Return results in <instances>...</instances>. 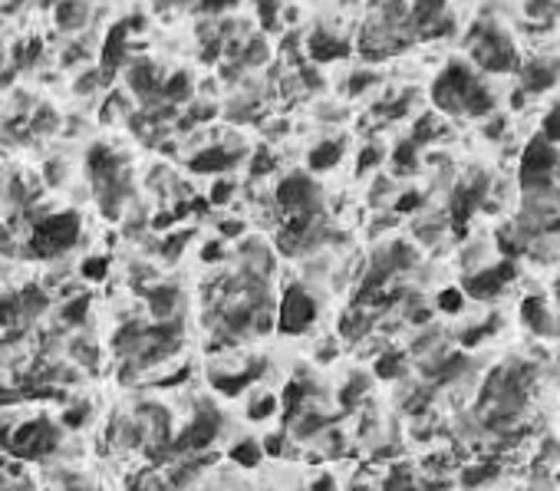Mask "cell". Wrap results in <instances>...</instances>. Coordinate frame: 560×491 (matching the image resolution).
Listing matches in <instances>:
<instances>
[{"instance_id": "cell-1", "label": "cell", "mask_w": 560, "mask_h": 491, "mask_svg": "<svg viewBox=\"0 0 560 491\" xmlns=\"http://www.w3.org/2000/svg\"><path fill=\"white\" fill-rule=\"evenodd\" d=\"M76 238H79V218L73 211H63V215H50L36 224L26 250L34 258H56V254L73 248Z\"/></svg>"}, {"instance_id": "cell-2", "label": "cell", "mask_w": 560, "mask_h": 491, "mask_svg": "<svg viewBox=\"0 0 560 491\" xmlns=\"http://www.w3.org/2000/svg\"><path fill=\"white\" fill-rule=\"evenodd\" d=\"M472 56H474V63L482 69H488V73H511V69H517L514 44H511L501 30H494V26H478V30H474Z\"/></svg>"}, {"instance_id": "cell-3", "label": "cell", "mask_w": 560, "mask_h": 491, "mask_svg": "<svg viewBox=\"0 0 560 491\" xmlns=\"http://www.w3.org/2000/svg\"><path fill=\"white\" fill-rule=\"evenodd\" d=\"M474 86H478V79L472 76V69L465 63H448L445 73L432 86V103L442 112H465L468 96L474 93Z\"/></svg>"}, {"instance_id": "cell-4", "label": "cell", "mask_w": 560, "mask_h": 491, "mask_svg": "<svg viewBox=\"0 0 560 491\" xmlns=\"http://www.w3.org/2000/svg\"><path fill=\"white\" fill-rule=\"evenodd\" d=\"M313 320H317V300H313L303 287H290V290L284 293V300H280V313H277L280 333L297 336V333H303V330H310Z\"/></svg>"}, {"instance_id": "cell-5", "label": "cell", "mask_w": 560, "mask_h": 491, "mask_svg": "<svg viewBox=\"0 0 560 491\" xmlns=\"http://www.w3.org/2000/svg\"><path fill=\"white\" fill-rule=\"evenodd\" d=\"M554 165H557V152H554L551 142L544 136L531 138L524 156H521V181H524V188H547Z\"/></svg>"}, {"instance_id": "cell-6", "label": "cell", "mask_w": 560, "mask_h": 491, "mask_svg": "<svg viewBox=\"0 0 560 491\" xmlns=\"http://www.w3.org/2000/svg\"><path fill=\"white\" fill-rule=\"evenodd\" d=\"M56 429L44 419H36V422H24L17 432H14V439H7V448L14 455L20 458H44L50 455L53 448H56Z\"/></svg>"}, {"instance_id": "cell-7", "label": "cell", "mask_w": 560, "mask_h": 491, "mask_svg": "<svg viewBox=\"0 0 560 491\" xmlns=\"http://www.w3.org/2000/svg\"><path fill=\"white\" fill-rule=\"evenodd\" d=\"M277 201L287 211H310V208H317V185L307 175L293 172L277 185Z\"/></svg>"}, {"instance_id": "cell-8", "label": "cell", "mask_w": 560, "mask_h": 491, "mask_svg": "<svg viewBox=\"0 0 560 491\" xmlns=\"http://www.w3.org/2000/svg\"><path fill=\"white\" fill-rule=\"evenodd\" d=\"M514 274H517V268L511 264V260H504V264H498V268H488V270H482V274L468 277L465 290L472 293V297H478V300H488V297H498L501 287L508 284Z\"/></svg>"}, {"instance_id": "cell-9", "label": "cell", "mask_w": 560, "mask_h": 491, "mask_svg": "<svg viewBox=\"0 0 560 491\" xmlns=\"http://www.w3.org/2000/svg\"><path fill=\"white\" fill-rule=\"evenodd\" d=\"M215 435H218V415L215 412H201L195 422L188 425V429L181 432V439L175 442V452H198V448H208L211 442H215Z\"/></svg>"}, {"instance_id": "cell-10", "label": "cell", "mask_w": 560, "mask_h": 491, "mask_svg": "<svg viewBox=\"0 0 560 491\" xmlns=\"http://www.w3.org/2000/svg\"><path fill=\"white\" fill-rule=\"evenodd\" d=\"M129 30H132V20H122V24H116L109 30V36H106V46H103V79H112L116 66L126 60V36H129Z\"/></svg>"}, {"instance_id": "cell-11", "label": "cell", "mask_w": 560, "mask_h": 491, "mask_svg": "<svg viewBox=\"0 0 560 491\" xmlns=\"http://www.w3.org/2000/svg\"><path fill=\"white\" fill-rule=\"evenodd\" d=\"M484 198V181H468V185H462V188L455 191V198H452V218H455V228L462 231V221H468V215H472L474 208L482 205Z\"/></svg>"}, {"instance_id": "cell-12", "label": "cell", "mask_w": 560, "mask_h": 491, "mask_svg": "<svg viewBox=\"0 0 560 491\" xmlns=\"http://www.w3.org/2000/svg\"><path fill=\"white\" fill-rule=\"evenodd\" d=\"M554 83H557V69H554V63L534 60V63H527V66L521 69V86H524L527 93H544V89H551Z\"/></svg>"}, {"instance_id": "cell-13", "label": "cell", "mask_w": 560, "mask_h": 491, "mask_svg": "<svg viewBox=\"0 0 560 491\" xmlns=\"http://www.w3.org/2000/svg\"><path fill=\"white\" fill-rule=\"evenodd\" d=\"M238 162V152H228V148L215 146V148H205L198 156L191 158V172H201V175H211V172H224V168H231Z\"/></svg>"}, {"instance_id": "cell-14", "label": "cell", "mask_w": 560, "mask_h": 491, "mask_svg": "<svg viewBox=\"0 0 560 491\" xmlns=\"http://www.w3.org/2000/svg\"><path fill=\"white\" fill-rule=\"evenodd\" d=\"M129 86L142 99H152L156 93H162V76H158V69L152 63H136L129 69Z\"/></svg>"}, {"instance_id": "cell-15", "label": "cell", "mask_w": 560, "mask_h": 491, "mask_svg": "<svg viewBox=\"0 0 560 491\" xmlns=\"http://www.w3.org/2000/svg\"><path fill=\"white\" fill-rule=\"evenodd\" d=\"M350 53V46L343 44V40H333L330 34H313L310 36V56L320 63H327V60H340V56H346Z\"/></svg>"}, {"instance_id": "cell-16", "label": "cell", "mask_w": 560, "mask_h": 491, "mask_svg": "<svg viewBox=\"0 0 560 491\" xmlns=\"http://www.w3.org/2000/svg\"><path fill=\"white\" fill-rule=\"evenodd\" d=\"M260 363H254L248 373H234V376H224V373H211V386L218 389V393H224V396H238L244 386H248L250 380H258L260 373H258Z\"/></svg>"}, {"instance_id": "cell-17", "label": "cell", "mask_w": 560, "mask_h": 491, "mask_svg": "<svg viewBox=\"0 0 560 491\" xmlns=\"http://www.w3.org/2000/svg\"><path fill=\"white\" fill-rule=\"evenodd\" d=\"M86 17H89L86 0H60L56 4V24L63 30H76V26L86 24Z\"/></svg>"}, {"instance_id": "cell-18", "label": "cell", "mask_w": 560, "mask_h": 491, "mask_svg": "<svg viewBox=\"0 0 560 491\" xmlns=\"http://www.w3.org/2000/svg\"><path fill=\"white\" fill-rule=\"evenodd\" d=\"M175 303H178V290H175V287H156V290L148 293V307H152V317H156L158 323L172 320Z\"/></svg>"}, {"instance_id": "cell-19", "label": "cell", "mask_w": 560, "mask_h": 491, "mask_svg": "<svg viewBox=\"0 0 560 491\" xmlns=\"http://www.w3.org/2000/svg\"><path fill=\"white\" fill-rule=\"evenodd\" d=\"M442 7H445V0H412L409 24H415L425 34V30H429L435 20H442Z\"/></svg>"}, {"instance_id": "cell-20", "label": "cell", "mask_w": 560, "mask_h": 491, "mask_svg": "<svg viewBox=\"0 0 560 491\" xmlns=\"http://www.w3.org/2000/svg\"><path fill=\"white\" fill-rule=\"evenodd\" d=\"M340 156H343V146H340V142H320L310 152V168L313 172H327V168H333V165L340 162Z\"/></svg>"}, {"instance_id": "cell-21", "label": "cell", "mask_w": 560, "mask_h": 491, "mask_svg": "<svg viewBox=\"0 0 560 491\" xmlns=\"http://www.w3.org/2000/svg\"><path fill=\"white\" fill-rule=\"evenodd\" d=\"M521 320H524L527 327L534 330H547V303H544V297H527L524 303H521Z\"/></svg>"}, {"instance_id": "cell-22", "label": "cell", "mask_w": 560, "mask_h": 491, "mask_svg": "<svg viewBox=\"0 0 560 491\" xmlns=\"http://www.w3.org/2000/svg\"><path fill=\"white\" fill-rule=\"evenodd\" d=\"M20 297V313H24V320L30 317H40V313L46 310V293L40 290V287H26L24 293H17Z\"/></svg>"}, {"instance_id": "cell-23", "label": "cell", "mask_w": 560, "mask_h": 491, "mask_svg": "<svg viewBox=\"0 0 560 491\" xmlns=\"http://www.w3.org/2000/svg\"><path fill=\"white\" fill-rule=\"evenodd\" d=\"M231 458L238 462V465H244V468H254V465H260L264 448H260L254 439H244V442H238V445L231 448Z\"/></svg>"}, {"instance_id": "cell-24", "label": "cell", "mask_w": 560, "mask_h": 491, "mask_svg": "<svg viewBox=\"0 0 560 491\" xmlns=\"http://www.w3.org/2000/svg\"><path fill=\"white\" fill-rule=\"evenodd\" d=\"M191 93V79L185 76V73H175L168 83H162V99H168V103H181V99H188Z\"/></svg>"}, {"instance_id": "cell-25", "label": "cell", "mask_w": 560, "mask_h": 491, "mask_svg": "<svg viewBox=\"0 0 560 491\" xmlns=\"http://www.w3.org/2000/svg\"><path fill=\"white\" fill-rule=\"evenodd\" d=\"M402 356L396 353V350H389V353H382L380 360H376V376H382V380H396V376H402Z\"/></svg>"}, {"instance_id": "cell-26", "label": "cell", "mask_w": 560, "mask_h": 491, "mask_svg": "<svg viewBox=\"0 0 560 491\" xmlns=\"http://www.w3.org/2000/svg\"><path fill=\"white\" fill-rule=\"evenodd\" d=\"M17 320H24V313H20V297L17 293L0 297V327H14Z\"/></svg>"}, {"instance_id": "cell-27", "label": "cell", "mask_w": 560, "mask_h": 491, "mask_svg": "<svg viewBox=\"0 0 560 491\" xmlns=\"http://www.w3.org/2000/svg\"><path fill=\"white\" fill-rule=\"evenodd\" d=\"M274 412H277V399L274 396H258V399H250V405H248V419H254V422L270 419Z\"/></svg>"}, {"instance_id": "cell-28", "label": "cell", "mask_w": 560, "mask_h": 491, "mask_svg": "<svg viewBox=\"0 0 560 491\" xmlns=\"http://www.w3.org/2000/svg\"><path fill=\"white\" fill-rule=\"evenodd\" d=\"M86 310H89V297L86 293H79V297H73V300L63 307V323H79V320L86 317Z\"/></svg>"}, {"instance_id": "cell-29", "label": "cell", "mask_w": 560, "mask_h": 491, "mask_svg": "<svg viewBox=\"0 0 560 491\" xmlns=\"http://www.w3.org/2000/svg\"><path fill=\"white\" fill-rule=\"evenodd\" d=\"M415 148H419V146H415L412 138H405L402 146H396V156H392V162H396L399 172H409V168L415 165Z\"/></svg>"}, {"instance_id": "cell-30", "label": "cell", "mask_w": 560, "mask_h": 491, "mask_svg": "<svg viewBox=\"0 0 560 491\" xmlns=\"http://www.w3.org/2000/svg\"><path fill=\"white\" fill-rule=\"evenodd\" d=\"M462 303H465V293L455 290V287H448V290L439 293V310H445V313H458Z\"/></svg>"}, {"instance_id": "cell-31", "label": "cell", "mask_w": 560, "mask_h": 491, "mask_svg": "<svg viewBox=\"0 0 560 491\" xmlns=\"http://www.w3.org/2000/svg\"><path fill=\"white\" fill-rule=\"evenodd\" d=\"M106 274H109V260H106V258L83 260V277H86V280H103Z\"/></svg>"}, {"instance_id": "cell-32", "label": "cell", "mask_w": 560, "mask_h": 491, "mask_svg": "<svg viewBox=\"0 0 560 491\" xmlns=\"http://www.w3.org/2000/svg\"><path fill=\"white\" fill-rule=\"evenodd\" d=\"M435 129H439V122H435V116H425V119L415 122V132H412V142L415 146H422V142H429L432 136H435Z\"/></svg>"}, {"instance_id": "cell-33", "label": "cell", "mask_w": 560, "mask_h": 491, "mask_svg": "<svg viewBox=\"0 0 560 491\" xmlns=\"http://www.w3.org/2000/svg\"><path fill=\"white\" fill-rule=\"evenodd\" d=\"M544 138H547L551 146L560 142V106H554V109L544 116Z\"/></svg>"}, {"instance_id": "cell-34", "label": "cell", "mask_w": 560, "mask_h": 491, "mask_svg": "<svg viewBox=\"0 0 560 491\" xmlns=\"http://www.w3.org/2000/svg\"><path fill=\"white\" fill-rule=\"evenodd\" d=\"M264 60H268V46H264V40H250L248 50L241 53V63L254 66V63H264Z\"/></svg>"}, {"instance_id": "cell-35", "label": "cell", "mask_w": 560, "mask_h": 491, "mask_svg": "<svg viewBox=\"0 0 560 491\" xmlns=\"http://www.w3.org/2000/svg\"><path fill=\"white\" fill-rule=\"evenodd\" d=\"M185 244H188V234H172V238L162 244V258L175 260L181 254V248H185Z\"/></svg>"}, {"instance_id": "cell-36", "label": "cell", "mask_w": 560, "mask_h": 491, "mask_svg": "<svg viewBox=\"0 0 560 491\" xmlns=\"http://www.w3.org/2000/svg\"><path fill=\"white\" fill-rule=\"evenodd\" d=\"M494 472H498V468H494V465H478V468H468V472H465V485H482V482H488V478H494Z\"/></svg>"}, {"instance_id": "cell-37", "label": "cell", "mask_w": 560, "mask_h": 491, "mask_svg": "<svg viewBox=\"0 0 560 491\" xmlns=\"http://www.w3.org/2000/svg\"><path fill=\"white\" fill-rule=\"evenodd\" d=\"M274 168V156H270L268 148H260L258 156H254V165H250V175H268Z\"/></svg>"}, {"instance_id": "cell-38", "label": "cell", "mask_w": 560, "mask_h": 491, "mask_svg": "<svg viewBox=\"0 0 560 491\" xmlns=\"http://www.w3.org/2000/svg\"><path fill=\"white\" fill-rule=\"evenodd\" d=\"M382 158V148L370 146V148H362V156H360V172H370V168H376Z\"/></svg>"}, {"instance_id": "cell-39", "label": "cell", "mask_w": 560, "mask_h": 491, "mask_svg": "<svg viewBox=\"0 0 560 491\" xmlns=\"http://www.w3.org/2000/svg\"><path fill=\"white\" fill-rule=\"evenodd\" d=\"M234 195V185L231 181H218L215 188H211V205H224V201Z\"/></svg>"}, {"instance_id": "cell-40", "label": "cell", "mask_w": 560, "mask_h": 491, "mask_svg": "<svg viewBox=\"0 0 560 491\" xmlns=\"http://www.w3.org/2000/svg\"><path fill=\"white\" fill-rule=\"evenodd\" d=\"M422 205V195H419V191H409V195H402V198L396 201V211H415V208Z\"/></svg>"}, {"instance_id": "cell-41", "label": "cell", "mask_w": 560, "mask_h": 491, "mask_svg": "<svg viewBox=\"0 0 560 491\" xmlns=\"http://www.w3.org/2000/svg\"><path fill=\"white\" fill-rule=\"evenodd\" d=\"M30 126H34L36 132H46V129H50V126H56V116H53L50 109H40V112H36V119L30 122Z\"/></svg>"}, {"instance_id": "cell-42", "label": "cell", "mask_w": 560, "mask_h": 491, "mask_svg": "<svg viewBox=\"0 0 560 491\" xmlns=\"http://www.w3.org/2000/svg\"><path fill=\"white\" fill-rule=\"evenodd\" d=\"M260 17L264 26H277V0H260Z\"/></svg>"}, {"instance_id": "cell-43", "label": "cell", "mask_w": 560, "mask_h": 491, "mask_svg": "<svg viewBox=\"0 0 560 491\" xmlns=\"http://www.w3.org/2000/svg\"><path fill=\"white\" fill-rule=\"evenodd\" d=\"M362 389H366V380H362V376H353L350 386H343V403H353V396H360Z\"/></svg>"}, {"instance_id": "cell-44", "label": "cell", "mask_w": 560, "mask_h": 491, "mask_svg": "<svg viewBox=\"0 0 560 491\" xmlns=\"http://www.w3.org/2000/svg\"><path fill=\"white\" fill-rule=\"evenodd\" d=\"M86 419V405H73L66 415H63V425H69V429H76L79 422Z\"/></svg>"}, {"instance_id": "cell-45", "label": "cell", "mask_w": 560, "mask_h": 491, "mask_svg": "<svg viewBox=\"0 0 560 491\" xmlns=\"http://www.w3.org/2000/svg\"><path fill=\"white\" fill-rule=\"evenodd\" d=\"M370 83H372V76H370V73H356V76H353V79H350V96H356V93H362V89L370 86Z\"/></svg>"}, {"instance_id": "cell-46", "label": "cell", "mask_w": 560, "mask_h": 491, "mask_svg": "<svg viewBox=\"0 0 560 491\" xmlns=\"http://www.w3.org/2000/svg\"><path fill=\"white\" fill-rule=\"evenodd\" d=\"M36 56H40V40H30V44L24 46V53H20V63L26 66V63H34Z\"/></svg>"}, {"instance_id": "cell-47", "label": "cell", "mask_w": 560, "mask_h": 491, "mask_svg": "<svg viewBox=\"0 0 560 491\" xmlns=\"http://www.w3.org/2000/svg\"><path fill=\"white\" fill-rule=\"evenodd\" d=\"M280 445H284V435H270L268 442H264V452H268V455H280Z\"/></svg>"}, {"instance_id": "cell-48", "label": "cell", "mask_w": 560, "mask_h": 491, "mask_svg": "<svg viewBox=\"0 0 560 491\" xmlns=\"http://www.w3.org/2000/svg\"><path fill=\"white\" fill-rule=\"evenodd\" d=\"M488 330H492V327H478V330H468V333L462 336V343H465V346H474V343H478V340H482L484 333H488Z\"/></svg>"}, {"instance_id": "cell-49", "label": "cell", "mask_w": 560, "mask_h": 491, "mask_svg": "<svg viewBox=\"0 0 560 491\" xmlns=\"http://www.w3.org/2000/svg\"><path fill=\"white\" fill-rule=\"evenodd\" d=\"M336 485H333V478H330V475H323V478H317V482L310 485V491H333Z\"/></svg>"}, {"instance_id": "cell-50", "label": "cell", "mask_w": 560, "mask_h": 491, "mask_svg": "<svg viewBox=\"0 0 560 491\" xmlns=\"http://www.w3.org/2000/svg\"><path fill=\"white\" fill-rule=\"evenodd\" d=\"M228 4H234V0H201L205 10H221V7H228Z\"/></svg>"}, {"instance_id": "cell-51", "label": "cell", "mask_w": 560, "mask_h": 491, "mask_svg": "<svg viewBox=\"0 0 560 491\" xmlns=\"http://www.w3.org/2000/svg\"><path fill=\"white\" fill-rule=\"evenodd\" d=\"M221 231H224V234H241L244 228H241V221H224V224H221Z\"/></svg>"}, {"instance_id": "cell-52", "label": "cell", "mask_w": 560, "mask_h": 491, "mask_svg": "<svg viewBox=\"0 0 560 491\" xmlns=\"http://www.w3.org/2000/svg\"><path fill=\"white\" fill-rule=\"evenodd\" d=\"M201 258H205V260H211V258H221V248H218V244H208V248L201 250Z\"/></svg>"}, {"instance_id": "cell-53", "label": "cell", "mask_w": 560, "mask_h": 491, "mask_svg": "<svg viewBox=\"0 0 560 491\" xmlns=\"http://www.w3.org/2000/svg\"><path fill=\"white\" fill-rule=\"evenodd\" d=\"M501 129H504V122L494 119V122H488V129H484V132H488V136H501Z\"/></svg>"}, {"instance_id": "cell-54", "label": "cell", "mask_w": 560, "mask_h": 491, "mask_svg": "<svg viewBox=\"0 0 560 491\" xmlns=\"http://www.w3.org/2000/svg\"><path fill=\"white\" fill-rule=\"evenodd\" d=\"M0 250H10V234L4 224H0Z\"/></svg>"}, {"instance_id": "cell-55", "label": "cell", "mask_w": 560, "mask_h": 491, "mask_svg": "<svg viewBox=\"0 0 560 491\" xmlns=\"http://www.w3.org/2000/svg\"><path fill=\"white\" fill-rule=\"evenodd\" d=\"M0 491H7V482H4V478H0Z\"/></svg>"}, {"instance_id": "cell-56", "label": "cell", "mask_w": 560, "mask_h": 491, "mask_svg": "<svg viewBox=\"0 0 560 491\" xmlns=\"http://www.w3.org/2000/svg\"><path fill=\"white\" fill-rule=\"evenodd\" d=\"M353 491H366V488H360V485H356V488H353Z\"/></svg>"}]
</instances>
